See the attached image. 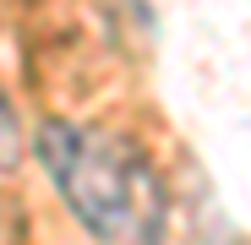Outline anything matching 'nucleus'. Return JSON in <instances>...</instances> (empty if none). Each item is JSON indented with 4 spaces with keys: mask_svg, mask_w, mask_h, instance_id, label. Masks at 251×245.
<instances>
[{
    "mask_svg": "<svg viewBox=\"0 0 251 245\" xmlns=\"http://www.w3.org/2000/svg\"><path fill=\"white\" fill-rule=\"evenodd\" d=\"M33 153L99 245H164L170 196L137 142L76 120H44L33 131Z\"/></svg>",
    "mask_w": 251,
    "mask_h": 245,
    "instance_id": "f257e3e1",
    "label": "nucleus"
},
{
    "mask_svg": "<svg viewBox=\"0 0 251 245\" xmlns=\"http://www.w3.org/2000/svg\"><path fill=\"white\" fill-rule=\"evenodd\" d=\"M17 158H22V120L11 109V98L0 93V169H11Z\"/></svg>",
    "mask_w": 251,
    "mask_h": 245,
    "instance_id": "f03ea898",
    "label": "nucleus"
}]
</instances>
